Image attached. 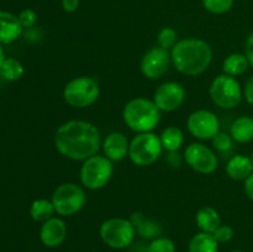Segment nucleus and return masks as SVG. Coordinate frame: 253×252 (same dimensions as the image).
Here are the masks:
<instances>
[{
	"mask_svg": "<svg viewBox=\"0 0 253 252\" xmlns=\"http://www.w3.org/2000/svg\"><path fill=\"white\" fill-rule=\"evenodd\" d=\"M161 138L153 132H142L131 140L128 147V157L140 167H146L155 163L162 155Z\"/></svg>",
	"mask_w": 253,
	"mask_h": 252,
	"instance_id": "nucleus-5",
	"label": "nucleus"
},
{
	"mask_svg": "<svg viewBox=\"0 0 253 252\" xmlns=\"http://www.w3.org/2000/svg\"><path fill=\"white\" fill-rule=\"evenodd\" d=\"M203 6L211 14H226L234 6V0H203Z\"/></svg>",
	"mask_w": 253,
	"mask_h": 252,
	"instance_id": "nucleus-26",
	"label": "nucleus"
},
{
	"mask_svg": "<svg viewBox=\"0 0 253 252\" xmlns=\"http://www.w3.org/2000/svg\"><path fill=\"white\" fill-rule=\"evenodd\" d=\"M195 220H197L198 227L203 232H208V234H214L217 227L221 225V219L217 210L208 205L198 210Z\"/></svg>",
	"mask_w": 253,
	"mask_h": 252,
	"instance_id": "nucleus-19",
	"label": "nucleus"
},
{
	"mask_svg": "<svg viewBox=\"0 0 253 252\" xmlns=\"http://www.w3.org/2000/svg\"><path fill=\"white\" fill-rule=\"evenodd\" d=\"M209 93L215 105L222 109L236 108L244 98V91L236 78L225 73L211 82Z\"/></svg>",
	"mask_w": 253,
	"mask_h": 252,
	"instance_id": "nucleus-9",
	"label": "nucleus"
},
{
	"mask_svg": "<svg viewBox=\"0 0 253 252\" xmlns=\"http://www.w3.org/2000/svg\"><path fill=\"white\" fill-rule=\"evenodd\" d=\"M235 231L230 225H220L216 229V231L212 234V236L215 237L219 244H226V242L231 241L234 239Z\"/></svg>",
	"mask_w": 253,
	"mask_h": 252,
	"instance_id": "nucleus-30",
	"label": "nucleus"
},
{
	"mask_svg": "<svg viewBox=\"0 0 253 252\" xmlns=\"http://www.w3.org/2000/svg\"><path fill=\"white\" fill-rule=\"evenodd\" d=\"M113 162L105 156L95 155L83 162L81 168V182L90 190L105 187L113 175Z\"/></svg>",
	"mask_w": 253,
	"mask_h": 252,
	"instance_id": "nucleus-8",
	"label": "nucleus"
},
{
	"mask_svg": "<svg viewBox=\"0 0 253 252\" xmlns=\"http://www.w3.org/2000/svg\"><path fill=\"white\" fill-rule=\"evenodd\" d=\"M244 188H245V193H246L247 197H249L251 200H253V173L251 175H249L246 179H245Z\"/></svg>",
	"mask_w": 253,
	"mask_h": 252,
	"instance_id": "nucleus-35",
	"label": "nucleus"
},
{
	"mask_svg": "<svg viewBox=\"0 0 253 252\" xmlns=\"http://www.w3.org/2000/svg\"><path fill=\"white\" fill-rule=\"evenodd\" d=\"M67 237L66 222L59 217H51L42 224L40 230V239L41 242L47 247L61 246Z\"/></svg>",
	"mask_w": 253,
	"mask_h": 252,
	"instance_id": "nucleus-14",
	"label": "nucleus"
},
{
	"mask_svg": "<svg viewBox=\"0 0 253 252\" xmlns=\"http://www.w3.org/2000/svg\"><path fill=\"white\" fill-rule=\"evenodd\" d=\"M130 221L135 226L136 232L143 239L153 240L156 237H160V234L162 232L160 224L152 219H146L142 212L137 211L133 212L130 217Z\"/></svg>",
	"mask_w": 253,
	"mask_h": 252,
	"instance_id": "nucleus-18",
	"label": "nucleus"
},
{
	"mask_svg": "<svg viewBox=\"0 0 253 252\" xmlns=\"http://www.w3.org/2000/svg\"><path fill=\"white\" fill-rule=\"evenodd\" d=\"M17 17L22 27H32L37 21V14L32 9L22 10Z\"/></svg>",
	"mask_w": 253,
	"mask_h": 252,
	"instance_id": "nucleus-31",
	"label": "nucleus"
},
{
	"mask_svg": "<svg viewBox=\"0 0 253 252\" xmlns=\"http://www.w3.org/2000/svg\"><path fill=\"white\" fill-rule=\"evenodd\" d=\"M4 58H5V56H4V51H2L1 46H0V64H1V62L4 61Z\"/></svg>",
	"mask_w": 253,
	"mask_h": 252,
	"instance_id": "nucleus-36",
	"label": "nucleus"
},
{
	"mask_svg": "<svg viewBox=\"0 0 253 252\" xmlns=\"http://www.w3.org/2000/svg\"><path fill=\"white\" fill-rule=\"evenodd\" d=\"M184 158L190 168L202 174H211L219 166L216 153L199 142L188 146L184 152Z\"/></svg>",
	"mask_w": 253,
	"mask_h": 252,
	"instance_id": "nucleus-10",
	"label": "nucleus"
},
{
	"mask_svg": "<svg viewBox=\"0 0 253 252\" xmlns=\"http://www.w3.org/2000/svg\"><path fill=\"white\" fill-rule=\"evenodd\" d=\"M230 135L239 143H247L253 140V118L240 116L232 123Z\"/></svg>",
	"mask_w": 253,
	"mask_h": 252,
	"instance_id": "nucleus-20",
	"label": "nucleus"
},
{
	"mask_svg": "<svg viewBox=\"0 0 253 252\" xmlns=\"http://www.w3.org/2000/svg\"><path fill=\"white\" fill-rule=\"evenodd\" d=\"M231 252H245V251H240V250H235V251H231Z\"/></svg>",
	"mask_w": 253,
	"mask_h": 252,
	"instance_id": "nucleus-37",
	"label": "nucleus"
},
{
	"mask_svg": "<svg viewBox=\"0 0 253 252\" xmlns=\"http://www.w3.org/2000/svg\"><path fill=\"white\" fill-rule=\"evenodd\" d=\"M123 118L126 125L135 132H151L160 123L161 110L153 100L135 98L125 105Z\"/></svg>",
	"mask_w": 253,
	"mask_h": 252,
	"instance_id": "nucleus-3",
	"label": "nucleus"
},
{
	"mask_svg": "<svg viewBox=\"0 0 253 252\" xmlns=\"http://www.w3.org/2000/svg\"><path fill=\"white\" fill-rule=\"evenodd\" d=\"M22 29L19 17L7 11H0V43H11L19 39Z\"/></svg>",
	"mask_w": 253,
	"mask_h": 252,
	"instance_id": "nucleus-16",
	"label": "nucleus"
},
{
	"mask_svg": "<svg viewBox=\"0 0 253 252\" xmlns=\"http://www.w3.org/2000/svg\"><path fill=\"white\" fill-rule=\"evenodd\" d=\"M226 174L231 179L245 180L253 173V163L251 157L244 155L232 156L226 163Z\"/></svg>",
	"mask_w": 253,
	"mask_h": 252,
	"instance_id": "nucleus-17",
	"label": "nucleus"
},
{
	"mask_svg": "<svg viewBox=\"0 0 253 252\" xmlns=\"http://www.w3.org/2000/svg\"><path fill=\"white\" fill-rule=\"evenodd\" d=\"M175 69L185 76H199L209 68L212 61V49L200 39H184L177 42L170 51Z\"/></svg>",
	"mask_w": 253,
	"mask_h": 252,
	"instance_id": "nucleus-2",
	"label": "nucleus"
},
{
	"mask_svg": "<svg viewBox=\"0 0 253 252\" xmlns=\"http://www.w3.org/2000/svg\"><path fill=\"white\" fill-rule=\"evenodd\" d=\"M244 96L250 105L253 106V76L250 77L246 82V85L244 89Z\"/></svg>",
	"mask_w": 253,
	"mask_h": 252,
	"instance_id": "nucleus-33",
	"label": "nucleus"
},
{
	"mask_svg": "<svg viewBox=\"0 0 253 252\" xmlns=\"http://www.w3.org/2000/svg\"><path fill=\"white\" fill-rule=\"evenodd\" d=\"M147 252H175V244L168 237H156L147 246Z\"/></svg>",
	"mask_w": 253,
	"mask_h": 252,
	"instance_id": "nucleus-28",
	"label": "nucleus"
},
{
	"mask_svg": "<svg viewBox=\"0 0 253 252\" xmlns=\"http://www.w3.org/2000/svg\"><path fill=\"white\" fill-rule=\"evenodd\" d=\"M185 100V89L177 82H166L155 91L153 103L161 111L170 113L182 106Z\"/></svg>",
	"mask_w": 253,
	"mask_h": 252,
	"instance_id": "nucleus-13",
	"label": "nucleus"
},
{
	"mask_svg": "<svg viewBox=\"0 0 253 252\" xmlns=\"http://www.w3.org/2000/svg\"><path fill=\"white\" fill-rule=\"evenodd\" d=\"M245 52H246V57L250 62V66L253 67V30L250 32L249 37L246 40V43H245Z\"/></svg>",
	"mask_w": 253,
	"mask_h": 252,
	"instance_id": "nucleus-32",
	"label": "nucleus"
},
{
	"mask_svg": "<svg viewBox=\"0 0 253 252\" xmlns=\"http://www.w3.org/2000/svg\"><path fill=\"white\" fill-rule=\"evenodd\" d=\"M212 145L214 147L219 151L220 153L227 155L232 151V146H234V138L231 135H227L225 132H219L216 136L212 138Z\"/></svg>",
	"mask_w": 253,
	"mask_h": 252,
	"instance_id": "nucleus-29",
	"label": "nucleus"
},
{
	"mask_svg": "<svg viewBox=\"0 0 253 252\" xmlns=\"http://www.w3.org/2000/svg\"><path fill=\"white\" fill-rule=\"evenodd\" d=\"M51 200L57 214L71 216L83 209L86 203V195L76 183H63L54 189Z\"/></svg>",
	"mask_w": 253,
	"mask_h": 252,
	"instance_id": "nucleus-7",
	"label": "nucleus"
},
{
	"mask_svg": "<svg viewBox=\"0 0 253 252\" xmlns=\"http://www.w3.org/2000/svg\"><path fill=\"white\" fill-rule=\"evenodd\" d=\"M0 76L9 82L19 81L24 76V67L17 59L4 58L0 64Z\"/></svg>",
	"mask_w": 253,
	"mask_h": 252,
	"instance_id": "nucleus-25",
	"label": "nucleus"
},
{
	"mask_svg": "<svg viewBox=\"0 0 253 252\" xmlns=\"http://www.w3.org/2000/svg\"><path fill=\"white\" fill-rule=\"evenodd\" d=\"M189 252H219V242L212 234L198 232L189 241Z\"/></svg>",
	"mask_w": 253,
	"mask_h": 252,
	"instance_id": "nucleus-21",
	"label": "nucleus"
},
{
	"mask_svg": "<svg viewBox=\"0 0 253 252\" xmlns=\"http://www.w3.org/2000/svg\"><path fill=\"white\" fill-rule=\"evenodd\" d=\"M187 127L199 140H212L220 132V121L211 111L197 110L188 118Z\"/></svg>",
	"mask_w": 253,
	"mask_h": 252,
	"instance_id": "nucleus-11",
	"label": "nucleus"
},
{
	"mask_svg": "<svg viewBox=\"0 0 253 252\" xmlns=\"http://www.w3.org/2000/svg\"><path fill=\"white\" fill-rule=\"evenodd\" d=\"M250 62L247 59L246 54L242 53H232L222 63V71L225 74L231 77L242 76L245 72L249 69Z\"/></svg>",
	"mask_w": 253,
	"mask_h": 252,
	"instance_id": "nucleus-23",
	"label": "nucleus"
},
{
	"mask_svg": "<svg viewBox=\"0 0 253 252\" xmlns=\"http://www.w3.org/2000/svg\"><path fill=\"white\" fill-rule=\"evenodd\" d=\"M56 212L52 200L48 199H37L35 200L30 208V215L32 219L37 222H44L53 217Z\"/></svg>",
	"mask_w": 253,
	"mask_h": 252,
	"instance_id": "nucleus-24",
	"label": "nucleus"
},
{
	"mask_svg": "<svg viewBox=\"0 0 253 252\" xmlns=\"http://www.w3.org/2000/svg\"><path fill=\"white\" fill-rule=\"evenodd\" d=\"M158 46L165 49L173 48L177 44V31L173 27H163L157 35Z\"/></svg>",
	"mask_w": 253,
	"mask_h": 252,
	"instance_id": "nucleus-27",
	"label": "nucleus"
},
{
	"mask_svg": "<svg viewBox=\"0 0 253 252\" xmlns=\"http://www.w3.org/2000/svg\"><path fill=\"white\" fill-rule=\"evenodd\" d=\"M162 147L168 152H177L184 143V133L179 127L169 126L160 136Z\"/></svg>",
	"mask_w": 253,
	"mask_h": 252,
	"instance_id": "nucleus-22",
	"label": "nucleus"
},
{
	"mask_svg": "<svg viewBox=\"0 0 253 252\" xmlns=\"http://www.w3.org/2000/svg\"><path fill=\"white\" fill-rule=\"evenodd\" d=\"M251 160H252V163H253V151H252V156H251Z\"/></svg>",
	"mask_w": 253,
	"mask_h": 252,
	"instance_id": "nucleus-38",
	"label": "nucleus"
},
{
	"mask_svg": "<svg viewBox=\"0 0 253 252\" xmlns=\"http://www.w3.org/2000/svg\"><path fill=\"white\" fill-rule=\"evenodd\" d=\"M54 146L61 155L69 160L85 161L98 155L100 132L95 125L88 121H67L56 131Z\"/></svg>",
	"mask_w": 253,
	"mask_h": 252,
	"instance_id": "nucleus-1",
	"label": "nucleus"
},
{
	"mask_svg": "<svg viewBox=\"0 0 253 252\" xmlns=\"http://www.w3.org/2000/svg\"><path fill=\"white\" fill-rule=\"evenodd\" d=\"M172 57L168 49L153 47L143 54L140 68L143 76L148 79H160L168 72Z\"/></svg>",
	"mask_w": 253,
	"mask_h": 252,
	"instance_id": "nucleus-12",
	"label": "nucleus"
},
{
	"mask_svg": "<svg viewBox=\"0 0 253 252\" xmlns=\"http://www.w3.org/2000/svg\"><path fill=\"white\" fill-rule=\"evenodd\" d=\"M100 88L90 77H77L69 81L63 89V98L73 108H88L98 100Z\"/></svg>",
	"mask_w": 253,
	"mask_h": 252,
	"instance_id": "nucleus-4",
	"label": "nucleus"
},
{
	"mask_svg": "<svg viewBox=\"0 0 253 252\" xmlns=\"http://www.w3.org/2000/svg\"><path fill=\"white\" fill-rule=\"evenodd\" d=\"M128 147L130 142L127 141V137L118 131L109 133L103 143L104 155L111 162H119L124 160L128 155Z\"/></svg>",
	"mask_w": 253,
	"mask_h": 252,
	"instance_id": "nucleus-15",
	"label": "nucleus"
},
{
	"mask_svg": "<svg viewBox=\"0 0 253 252\" xmlns=\"http://www.w3.org/2000/svg\"><path fill=\"white\" fill-rule=\"evenodd\" d=\"M101 240L109 247L123 250L132 244L136 235V229L132 222L124 217H113L101 224L99 230Z\"/></svg>",
	"mask_w": 253,
	"mask_h": 252,
	"instance_id": "nucleus-6",
	"label": "nucleus"
},
{
	"mask_svg": "<svg viewBox=\"0 0 253 252\" xmlns=\"http://www.w3.org/2000/svg\"><path fill=\"white\" fill-rule=\"evenodd\" d=\"M79 7V0H62V9L66 12H74Z\"/></svg>",
	"mask_w": 253,
	"mask_h": 252,
	"instance_id": "nucleus-34",
	"label": "nucleus"
}]
</instances>
